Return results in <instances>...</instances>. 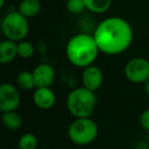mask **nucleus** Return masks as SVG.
<instances>
[{
  "label": "nucleus",
  "instance_id": "1",
  "mask_svg": "<svg viewBox=\"0 0 149 149\" xmlns=\"http://www.w3.org/2000/svg\"><path fill=\"white\" fill-rule=\"evenodd\" d=\"M93 37L100 53L120 55L132 45L134 33L132 26L120 17H109L101 21L94 29Z\"/></svg>",
  "mask_w": 149,
  "mask_h": 149
},
{
  "label": "nucleus",
  "instance_id": "2",
  "mask_svg": "<svg viewBox=\"0 0 149 149\" xmlns=\"http://www.w3.org/2000/svg\"><path fill=\"white\" fill-rule=\"evenodd\" d=\"M100 51L93 35L78 33L68 39L65 45V56L68 62L76 68H85L94 64Z\"/></svg>",
  "mask_w": 149,
  "mask_h": 149
},
{
  "label": "nucleus",
  "instance_id": "3",
  "mask_svg": "<svg viewBox=\"0 0 149 149\" xmlns=\"http://www.w3.org/2000/svg\"><path fill=\"white\" fill-rule=\"evenodd\" d=\"M66 108L74 118H91L97 103L96 92L84 86L70 90L66 97Z\"/></svg>",
  "mask_w": 149,
  "mask_h": 149
},
{
  "label": "nucleus",
  "instance_id": "4",
  "mask_svg": "<svg viewBox=\"0 0 149 149\" xmlns=\"http://www.w3.org/2000/svg\"><path fill=\"white\" fill-rule=\"evenodd\" d=\"M98 125L91 118H74L68 128V137L70 142L78 146H87L98 137Z\"/></svg>",
  "mask_w": 149,
  "mask_h": 149
},
{
  "label": "nucleus",
  "instance_id": "5",
  "mask_svg": "<svg viewBox=\"0 0 149 149\" xmlns=\"http://www.w3.org/2000/svg\"><path fill=\"white\" fill-rule=\"evenodd\" d=\"M1 31L5 39L19 42L29 34V22L19 10L8 11L1 21Z\"/></svg>",
  "mask_w": 149,
  "mask_h": 149
},
{
  "label": "nucleus",
  "instance_id": "6",
  "mask_svg": "<svg viewBox=\"0 0 149 149\" xmlns=\"http://www.w3.org/2000/svg\"><path fill=\"white\" fill-rule=\"evenodd\" d=\"M126 79L133 84H144L149 80V60L145 57H133L124 68Z\"/></svg>",
  "mask_w": 149,
  "mask_h": 149
},
{
  "label": "nucleus",
  "instance_id": "7",
  "mask_svg": "<svg viewBox=\"0 0 149 149\" xmlns=\"http://www.w3.org/2000/svg\"><path fill=\"white\" fill-rule=\"evenodd\" d=\"M21 104L19 87L11 83H2L0 86V111L17 110Z\"/></svg>",
  "mask_w": 149,
  "mask_h": 149
},
{
  "label": "nucleus",
  "instance_id": "8",
  "mask_svg": "<svg viewBox=\"0 0 149 149\" xmlns=\"http://www.w3.org/2000/svg\"><path fill=\"white\" fill-rule=\"evenodd\" d=\"M103 81L104 74L99 66L95 65V64H91V65L83 68L81 76L82 86L91 90V91L96 92L101 88Z\"/></svg>",
  "mask_w": 149,
  "mask_h": 149
},
{
  "label": "nucleus",
  "instance_id": "9",
  "mask_svg": "<svg viewBox=\"0 0 149 149\" xmlns=\"http://www.w3.org/2000/svg\"><path fill=\"white\" fill-rule=\"evenodd\" d=\"M55 70L51 64L41 62L33 70V76L37 87H51L55 81Z\"/></svg>",
  "mask_w": 149,
  "mask_h": 149
},
{
  "label": "nucleus",
  "instance_id": "10",
  "mask_svg": "<svg viewBox=\"0 0 149 149\" xmlns=\"http://www.w3.org/2000/svg\"><path fill=\"white\" fill-rule=\"evenodd\" d=\"M33 102L39 109L48 110L56 102V94L51 87H37L34 89Z\"/></svg>",
  "mask_w": 149,
  "mask_h": 149
},
{
  "label": "nucleus",
  "instance_id": "11",
  "mask_svg": "<svg viewBox=\"0 0 149 149\" xmlns=\"http://www.w3.org/2000/svg\"><path fill=\"white\" fill-rule=\"evenodd\" d=\"M17 56V42L4 39L0 43V63L8 64Z\"/></svg>",
  "mask_w": 149,
  "mask_h": 149
},
{
  "label": "nucleus",
  "instance_id": "12",
  "mask_svg": "<svg viewBox=\"0 0 149 149\" xmlns=\"http://www.w3.org/2000/svg\"><path fill=\"white\" fill-rule=\"evenodd\" d=\"M1 122L7 130L17 131L23 127L24 118L17 110H10L1 112Z\"/></svg>",
  "mask_w": 149,
  "mask_h": 149
},
{
  "label": "nucleus",
  "instance_id": "13",
  "mask_svg": "<svg viewBox=\"0 0 149 149\" xmlns=\"http://www.w3.org/2000/svg\"><path fill=\"white\" fill-rule=\"evenodd\" d=\"M41 8L42 4L40 0H22L17 10L27 19H31L37 17L41 11Z\"/></svg>",
  "mask_w": 149,
  "mask_h": 149
},
{
  "label": "nucleus",
  "instance_id": "14",
  "mask_svg": "<svg viewBox=\"0 0 149 149\" xmlns=\"http://www.w3.org/2000/svg\"><path fill=\"white\" fill-rule=\"evenodd\" d=\"M15 81H17V86L22 90L31 91L33 89H36V83L33 76V72L22 70L17 74Z\"/></svg>",
  "mask_w": 149,
  "mask_h": 149
},
{
  "label": "nucleus",
  "instance_id": "15",
  "mask_svg": "<svg viewBox=\"0 0 149 149\" xmlns=\"http://www.w3.org/2000/svg\"><path fill=\"white\" fill-rule=\"evenodd\" d=\"M86 9L92 13L101 15L109 9L111 0H84Z\"/></svg>",
  "mask_w": 149,
  "mask_h": 149
},
{
  "label": "nucleus",
  "instance_id": "16",
  "mask_svg": "<svg viewBox=\"0 0 149 149\" xmlns=\"http://www.w3.org/2000/svg\"><path fill=\"white\" fill-rule=\"evenodd\" d=\"M38 138L33 133H25L19 138L17 148L19 149H37Z\"/></svg>",
  "mask_w": 149,
  "mask_h": 149
},
{
  "label": "nucleus",
  "instance_id": "17",
  "mask_svg": "<svg viewBox=\"0 0 149 149\" xmlns=\"http://www.w3.org/2000/svg\"><path fill=\"white\" fill-rule=\"evenodd\" d=\"M35 53V47L33 43L28 40H22L17 42V56L24 59L31 58Z\"/></svg>",
  "mask_w": 149,
  "mask_h": 149
},
{
  "label": "nucleus",
  "instance_id": "18",
  "mask_svg": "<svg viewBox=\"0 0 149 149\" xmlns=\"http://www.w3.org/2000/svg\"><path fill=\"white\" fill-rule=\"evenodd\" d=\"M66 9L72 15H81L86 10V5L84 0H68Z\"/></svg>",
  "mask_w": 149,
  "mask_h": 149
},
{
  "label": "nucleus",
  "instance_id": "19",
  "mask_svg": "<svg viewBox=\"0 0 149 149\" xmlns=\"http://www.w3.org/2000/svg\"><path fill=\"white\" fill-rule=\"evenodd\" d=\"M139 123L143 130L149 132V108L143 110L139 118Z\"/></svg>",
  "mask_w": 149,
  "mask_h": 149
},
{
  "label": "nucleus",
  "instance_id": "20",
  "mask_svg": "<svg viewBox=\"0 0 149 149\" xmlns=\"http://www.w3.org/2000/svg\"><path fill=\"white\" fill-rule=\"evenodd\" d=\"M143 90H144V93L149 97V80L143 84Z\"/></svg>",
  "mask_w": 149,
  "mask_h": 149
},
{
  "label": "nucleus",
  "instance_id": "21",
  "mask_svg": "<svg viewBox=\"0 0 149 149\" xmlns=\"http://www.w3.org/2000/svg\"><path fill=\"white\" fill-rule=\"evenodd\" d=\"M5 4V0H0V8H3Z\"/></svg>",
  "mask_w": 149,
  "mask_h": 149
}]
</instances>
